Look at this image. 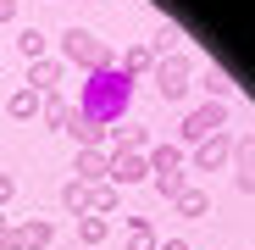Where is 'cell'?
<instances>
[{
  "mask_svg": "<svg viewBox=\"0 0 255 250\" xmlns=\"http://www.w3.org/2000/svg\"><path fill=\"white\" fill-rule=\"evenodd\" d=\"M128 106H133V83H128L117 67H106V72H89V78L78 83V117L100 122V128L122 122V117H128Z\"/></svg>",
  "mask_w": 255,
  "mask_h": 250,
  "instance_id": "cell-1",
  "label": "cell"
},
{
  "mask_svg": "<svg viewBox=\"0 0 255 250\" xmlns=\"http://www.w3.org/2000/svg\"><path fill=\"white\" fill-rule=\"evenodd\" d=\"M56 45H61V67H78L83 78H89V72H106V67H117V56H111V45H106V39L95 33V28H61V39H56Z\"/></svg>",
  "mask_w": 255,
  "mask_h": 250,
  "instance_id": "cell-2",
  "label": "cell"
},
{
  "mask_svg": "<svg viewBox=\"0 0 255 250\" xmlns=\"http://www.w3.org/2000/svg\"><path fill=\"white\" fill-rule=\"evenodd\" d=\"M189 78H194V61H189L183 50H172V56H161V61L150 67V83H155V95H161L166 106H178V100H183V95L194 89Z\"/></svg>",
  "mask_w": 255,
  "mask_h": 250,
  "instance_id": "cell-3",
  "label": "cell"
},
{
  "mask_svg": "<svg viewBox=\"0 0 255 250\" xmlns=\"http://www.w3.org/2000/svg\"><path fill=\"white\" fill-rule=\"evenodd\" d=\"M222 128H228V106L205 100V106H194V111L178 122V139H183V145H205L211 134H222Z\"/></svg>",
  "mask_w": 255,
  "mask_h": 250,
  "instance_id": "cell-4",
  "label": "cell"
},
{
  "mask_svg": "<svg viewBox=\"0 0 255 250\" xmlns=\"http://www.w3.org/2000/svg\"><path fill=\"white\" fill-rule=\"evenodd\" d=\"M106 145H111V156H122V150H133V156H144L155 139H150V128H144V122H111V128H106Z\"/></svg>",
  "mask_w": 255,
  "mask_h": 250,
  "instance_id": "cell-5",
  "label": "cell"
},
{
  "mask_svg": "<svg viewBox=\"0 0 255 250\" xmlns=\"http://www.w3.org/2000/svg\"><path fill=\"white\" fill-rule=\"evenodd\" d=\"M233 161V134H211L205 145H194V173H222V167Z\"/></svg>",
  "mask_w": 255,
  "mask_h": 250,
  "instance_id": "cell-6",
  "label": "cell"
},
{
  "mask_svg": "<svg viewBox=\"0 0 255 250\" xmlns=\"http://www.w3.org/2000/svg\"><path fill=\"white\" fill-rule=\"evenodd\" d=\"M106 184H117V189H133V184H150V161H144V156H133V150L111 156V173H106Z\"/></svg>",
  "mask_w": 255,
  "mask_h": 250,
  "instance_id": "cell-7",
  "label": "cell"
},
{
  "mask_svg": "<svg viewBox=\"0 0 255 250\" xmlns=\"http://www.w3.org/2000/svg\"><path fill=\"white\" fill-rule=\"evenodd\" d=\"M233 189L239 195H255V134L233 139Z\"/></svg>",
  "mask_w": 255,
  "mask_h": 250,
  "instance_id": "cell-8",
  "label": "cell"
},
{
  "mask_svg": "<svg viewBox=\"0 0 255 250\" xmlns=\"http://www.w3.org/2000/svg\"><path fill=\"white\" fill-rule=\"evenodd\" d=\"M61 78H67V67H61L56 56L28 61V89H33V95H56V89H61Z\"/></svg>",
  "mask_w": 255,
  "mask_h": 250,
  "instance_id": "cell-9",
  "label": "cell"
},
{
  "mask_svg": "<svg viewBox=\"0 0 255 250\" xmlns=\"http://www.w3.org/2000/svg\"><path fill=\"white\" fill-rule=\"evenodd\" d=\"M106 173H111V150H78V161H72L78 184H106Z\"/></svg>",
  "mask_w": 255,
  "mask_h": 250,
  "instance_id": "cell-10",
  "label": "cell"
},
{
  "mask_svg": "<svg viewBox=\"0 0 255 250\" xmlns=\"http://www.w3.org/2000/svg\"><path fill=\"white\" fill-rule=\"evenodd\" d=\"M150 67H155L150 45H128V50H122V61H117V72H122L128 83H139V78H150Z\"/></svg>",
  "mask_w": 255,
  "mask_h": 250,
  "instance_id": "cell-11",
  "label": "cell"
},
{
  "mask_svg": "<svg viewBox=\"0 0 255 250\" xmlns=\"http://www.w3.org/2000/svg\"><path fill=\"white\" fill-rule=\"evenodd\" d=\"M17 234H22V250H50L56 245V223L50 217H28V223H17Z\"/></svg>",
  "mask_w": 255,
  "mask_h": 250,
  "instance_id": "cell-12",
  "label": "cell"
},
{
  "mask_svg": "<svg viewBox=\"0 0 255 250\" xmlns=\"http://www.w3.org/2000/svg\"><path fill=\"white\" fill-rule=\"evenodd\" d=\"M67 134L78 139V150H106V128H100V122H89V117H78V106H72Z\"/></svg>",
  "mask_w": 255,
  "mask_h": 250,
  "instance_id": "cell-13",
  "label": "cell"
},
{
  "mask_svg": "<svg viewBox=\"0 0 255 250\" xmlns=\"http://www.w3.org/2000/svg\"><path fill=\"white\" fill-rule=\"evenodd\" d=\"M144 161H150V178L155 173H178V167H183V145H150Z\"/></svg>",
  "mask_w": 255,
  "mask_h": 250,
  "instance_id": "cell-14",
  "label": "cell"
},
{
  "mask_svg": "<svg viewBox=\"0 0 255 250\" xmlns=\"http://www.w3.org/2000/svg\"><path fill=\"white\" fill-rule=\"evenodd\" d=\"M172 206H178V217H189V223L211 217V195H205V189H194V184H189V189H183V195H178Z\"/></svg>",
  "mask_w": 255,
  "mask_h": 250,
  "instance_id": "cell-15",
  "label": "cell"
},
{
  "mask_svg": "<svg viewBox=\"0 0 255 250\" xmlns=\"http://www.w3.org/2000/svg\"><path fill=\"white\" fill-rule=\"evenodd\" d=\"M122 245H128V250H155L161 239H155V228H150L144 217H128V223H122Z\"/></svg>",
  "mask_w": 255,
  "mask_h": 250,
  "instance_id": "cell-16",
  "label": "cell"
},
{
  "mask_svg": "<svg viewBox=\"0 0 255 250\" xmlns=\"http://www.w3.org/2000/svg\"><path fill=\"white\" fill-rule=\"evenodd\" d=\"M106 239H111V217H95V212L78 217V245H106Z\"/></svg>",
  "mask_w": 255,
  "mask_h": 250,
  "instance_id": "cell-17",
  "label": "cell"
},
{
  "mask_svg": "<svg viewBox=\"0 0 255 250\" xmlns=\"http://www.w3.org/2000/svg\"><path fill=\"white\" fill-rule=\"evenodd\" d=\"M200 89H205V100H217V106H228V95H233V83H228V72H222V67H205V72H200Z\"/></svg>",
  "mask_w": 255,
  "mask_h": 250,
  "instance_id": "cell-18",
  "label": "cell"
},
{
  "mask_svg": "<svg viewBox=\"0 0 255 250\" xmlns=\"http://www.w3.org/2000/svg\"><path fill=\"white\" fill-rule=\"evenodd\" d=\"M39 117H45V128H61V134H67V122H72V100H61V95H45Z\"/></svg>",
  "mask_w": 255,
  "mask_h": 250,
  "instance_id": "cell-19",
  "label": "cell"
},
{
  "mask_svg": "<svg viewBox=\"0 0 255 250\" xmlns=\"http://www.w3.org/2000/svg\"><path fill=\"white\" fill-rule=\"evenodd\" d=\"M117 200H122L117 184H89V212H95V217H111V212H117Z\"/></svg>",
  "mask_w": 255,
  "mask_h": 250,
  "instance_id": "cell-20",
  "label": "cell"
},
{
  "mask_svg": "<svg viewBox=\"0 0 255 250\" xmlns=\"http://www.w3.org/2000/svg\"><path fill=\"white\" fill-rule=\"evenodd\" d=\"M39 106H45V95H33V89H17V95L6 100V111H11L17 122H33V117H39Z\"/></svg>",
  "mask_w": 255,
  "mask_h": 250,
  "instance_id": "cell-21",
  "label": "cell"
},
{
  "mask_svg": "<svg viewBox=\"0 0 255 250\" xmlns=\"http://www.w3.org/2000/svg\"><path fill=\"white\" fill-rule=\"evenodd\" d=\"M150 189H155L161 200H178V195L189 189V173H183V167H178V173H155V178H150Z\"/></svg>",
  "mask_w": 255,
  "mask_h": 250,
  "instance_id": "cell-22",
  "label": "cell"
},
{
  "mask_svg": "<svg viewBox=\"0 0 255 250\" xmlns=\"http://www.w3.org/2000/svg\"><path fill=\"white\" fill-rule=\"evenodd\" d=\"M17 50H22L28 61H39V56L50 50V33H45V28H22V33H17Z\"/></svg>",
  "mask_w": 255,
  "mask_h": 250,
  "instance_id": "cell-23",
  "label": "cell"
},
{
  "mask_svg": "<svg viewBox=\"0 0 255 250\" xmlns=\"http://www.w3.org/2000/svg\"><path fill=\"white\" fill-rule=\"evenodd\" d=\"M61 206H67L72 217H83V212H89V184H78V178H67V184H61Z\"/></svg>",
  "mask_w": 255,
  "mask_h": 250,
  "instance_id": "cell-24",
  "label": "cell"
},
{
  "mask_svg": "<svg viewBox=\"0 0 255 250\" xmlns=\"http://www.w3.org/2000/svg\"><path fill=\"white\" fill-rule=\"evenodd\" d=\"M0 250H22V234H17V223H0Z\"/></svg>",
  "mask_w": 255,
  "mask_h": 250,
  "instance_id": "cell-25",
  "label": "cell"
},
{
  "mask_svg": "<svg viewBox=\"0 0 255 250\" xmlns=\"http://www.w3.org/2000/svg\"><path fill=\"white\" fill-rule=\"evenodd\" d=\"M11 195H17V184H11V173H0V212L11 206Z\"/></svg>",
  "mask_w": 255,
  "mask_h": 250,
  "instance_id": "cell-26",
  "label": "cell"
},
{
  "mask_svg": "<svg viewBox=\"0 0 255 250\" xmlns=\"http://www.w3.org/2000/svg\"><path fill=\"white\" fill-rule=\"evenodd\" d=\"M6 22H17V0H0V28Z\"/></svg>",
  "mask_w": 255,
  "mask_h": 250,
  "instance_id": "cell-27",
  "label": "cell"
},
{
  "mask_svg": "<svg viewBox=\"0 0 255 250\" xmlns=\"http://www.w3.org/2000/svg\"><path fill=\"white\" fill-rule=\"evenodd\" d=\"M155 250H189V239H178V234H172V239H161Z\"/></svg>",
  "mask_w": 255,
  "mask_h": 250,
  "instance_id": "cell-28",
  "label": "cell"
},
{
  "mask_svg": "<svg viewBox=\"0 0 255 250\" xmlns=\"http://www.w3.org/2000/svg\"><path fill=\"white\" fill-rule=\"evenodd\" d=\"M0 223H6V212H0Z\"/></svg>",
  "mask_w": 255,
  "mask_h": 250,
  "instance_id": "cell-29",
  "label": "cell"
},
{
  "mask_svg": "<svg viewBox=\"0 0 255 250\" xmlns=\"http://www.w3.org/2000/svg\"><path fill=\"white\" fill-rule=\"evenodd\" d=\"M83 6H89V0H83Z\"/></svg>",
  "mask_w": 255,
  "mask_h": 250,
  "instance_id": "cell-30",
  "label": "cell"
}]
</instances>
